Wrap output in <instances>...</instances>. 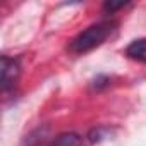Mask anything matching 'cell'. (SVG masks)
I'll return each mask as SVG.
<instances>
[{"label": "cell", "mask_w": 146, "mask_h": 146, "mask_svg": "<svg viewBox=\"0 0 146 146\" xmlns=\"http://www.w3.org/2000/svg\"><path fill=\"white\" fill-rule=\"evenodd\" d=\"M113 31V24L112 23H100V24H93L90 26L86 31H83L81 35H78L70 43V50L74 53H86L91 52L93 48L100 46Z\"/></svg>", "instance_id": "obj_1"}, {"label": "cell", "mask_w": 146, "mask_h": 146, "mask_svg": "<svg viewBox=\"0 0 146 146\" xmlns=\"http://www.w3.org/2000/svg\"><path fill=\"white\" fill-rule=\"evenodd\" d=\"M19 78V65L14 58L2 57V90L9 91L14 88L16 81Z\"/></svg>", "instance_id": "obj_2"}, {"label": "cell", "mask_w": 146, "mask_h": 146, "mask_svg": "<svg viewBox=\"0 0 146 146\" xmlns=\"http://www.w3.org/2000/svg\"><path fill=\"white\" fill-rule=\"evenodd\" d=\"M125 53H127L131 58H134V60H139V62H144V64H146V38L132 41V43L127 46Z\"/></svg>", "instance_id": "obj_3"}, {"label": "cell", "mask_w": 146, "mask_h": 146, "mask_svg": "<svg viewBox=\"0 0 146 146\" xmlns=\"http://www.w3.org/2000/svg\"><path fill=\"white\" fill-rule=\"evenodd\" d=\"M52 146H84V141L76 132H65V134H60L52 143Z\"/></svg>", "instance_id": "obj_4"}, {"label": "cell", "mask_w": 146, "mask_h": 146, "mask_svg": "<svg viewBox=\"0 0 146 146\" xmlns=\"http://www.w3.org/2000/svg\"><path fill=\"white\" fill-rule=\"evenodd\" d=\"M127 4L125 2H119V4H115V2H107L105 4V11H108V12H113V11H117V9H122V7H125Z\"/></svg>", "instance_id": "obj_5"}]
</instances>
